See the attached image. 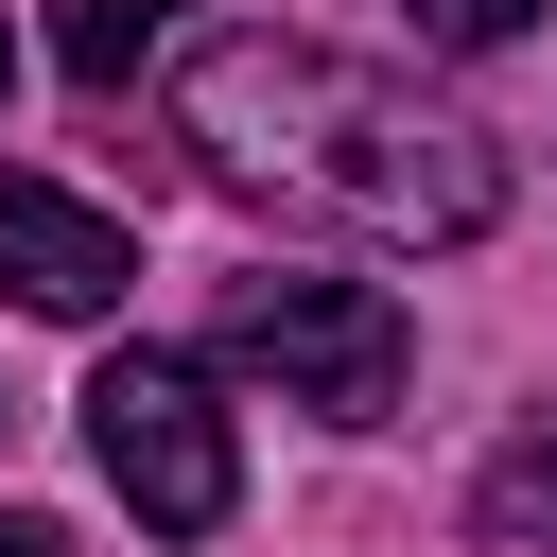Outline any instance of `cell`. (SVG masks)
I'll return each instance as SVG.
<instances>
[{"label": "cell", "mask_w": 557, "mask_h": 557, "mask_svg": "<svg viewBox=\"0 0 557 557\" xmlns=\"http://www.w3.org/2000/svg\"><path fill=\"white\" fill-rule=\"evenodd\" d=\"M174 122L244 209H313V226H366V244H487V209H505L487 122L418 104L400 70H366L331 35H191Z\"/></svg>", "instance_id": "cell-1"}, {"label": "cell", "mask_w": 557, "mask_h": 557, "mask_svg": "<svg viewBox=\"0 0 557 557\" xmlns=\"http://www.w3.org/2000/svg\"><path fill=\"white\" fill-rule=\"evenodd\" d=\"M87 453H104V487H122L157 540H209V522L244 505V435H226V400H209L191 348H104V383H87Z\"/></svg>", "instance_id": "cell-2"}, {"label": "cell", "mask_w": 557, "mask_h": 557, "mask_svg": "<svg viewBox=\"0 0 557 557\" xmlns=\"http://www.w3.org/2000/svg\"><path fill=\"white\" fill-rule=\"evenodd\" d=\"M0 87H17V35H0Z\"/></svg>", "instance_id": "cell-9"}, {"label": "cell", "mask_w": 557, "mask_h": 557, "mask_svg": "<svg viewBox=\"0 0 557 557\" xmlns=\"http://www.w3.org/2000/svg\"><path fill=\"white\" fill-rule=\"evenodd\" d=\"M157 35H174V0H52V70L70 87H122Z\"/></svg>", "instance_id": "cell-6"}, {"label": "cell", "mask_w": 557, "mask_h": 557, "mask_svg": "<svg viewBox=\"0 0 557 557\" xmlns=\"http://www.w3.org/2000/svg\"><path fill=\"white\" fill-rule=\"evenodd\" d=\"M122 278H139V244L87 209V191H52V174H0V296L17 313H122Z\"/></svg>", "instance_id": "cell-4"}, {"label": "cell", "mask_w": 557, "mask_h": 557, "mask_svg": "<svg viewBox=\"0 0 557 557\" xmlns=\"http://www.w3.org/2000/svg\"><path fill=\"white\" fill-rule=\"evenodd\" d=\"M400 296L383 278H244L226 296V366L244 383H278V418H331V435H366L383 400H400Z\"/></svg>", "instance_id": "cell-3"}, {"label": "cell", "mask_w": 557, "mask_h": 557, "mask_svg": "<svg viewBox=\"0 0 557 557\" xmlns=\"http://www.w3.org/2000/svg\"><path fill=\"white\" fill-rule=\"evenodd\" d=\"M0 557H70V540H52V522H17V505H0Z\"/></svg>", "instance_id": "cell-8"}, {"label": "cell", "mask_w": 557, "mask_h": 557, "mask_svg": "<svg viewBox=\"0 0 557 557\" xmlns=\"http://www.w3.org/2000/svg\"><path fill=\"white\" fill-rule=\"evenodd\" d=\"M418 35L435 52H505V35H540V0H418Z\"/></svg>", "instance_id": "cell-7"}, {"label": "cell", "mask_w": 557, "mask_h": 557, "mask_svg": "<svg viewBox=\"0 0 557 557\" xmlns=\"http://www.w3.org/2000/svg\"><path fill=\"white\" fill-rule=\"evenodd\" d=\"M470 522H487L505 557H557V418H522V435L487 453V487H470Z\"/></svg>", "instance_id": "cell-5"}]
</instances>
